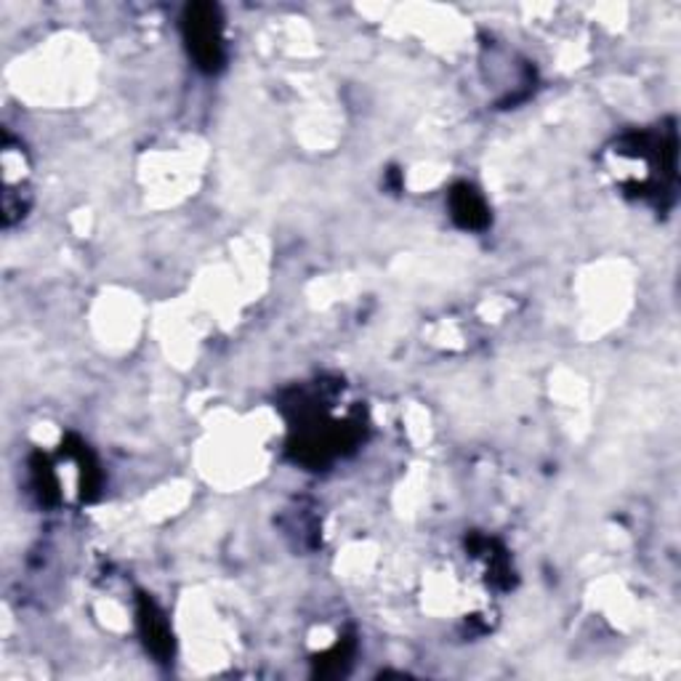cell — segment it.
Masks as SVG:
<instances>
[{"label":"cell","mask_w":681,"mask_h":681,"mask_svg":"<svg viewBox=\"0 0 681 681\" xmlns=\"http://www.w3.org/2000/svg\"><path fill=\"white\" fill-rule=\"evenodd\" d=\"M182 32L197 68L203 72L224 68V17L216 3H189L182 14Z\"/></svg>","instance_id":"obj_1"},{"label":"cell","mask_w":681,"mask_h":681,"mask_svg":"<svg viewBox=\"0 0 681 681\" xmlns=\"http://www.w3.org/2000/svg\"><path fill=\"white\" fill-rule=\"evenodd\" d=\"M136 618H138V631H142L147 650L155 654L157 660H168L171 654H174V639H171L168 620H165L161 607L142 594V597H138Z\"/></svg>","instance_id":"obj_2"},{"label":"cell","mask_w":681,"mask_h":681,"mask_svg":"<svg viewBox=\"0 0 681 681\" xmlns=\"http://www.w3.org/2000/svg\"><path fill=\"white\" fill-rule=\"evenodd\" d=\"M447 205L450 216H453V221L458 224V227L479 233V229H485L487 224H491V208H487V203L482 200V195L472 184H455L447 195Z\"/></svg>","instance_id":"obj_3"}]
</instances>
